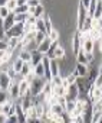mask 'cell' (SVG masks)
Listing matches in <instances>:
<instances>
[{"label":"cell","mask_w":102,"mask_h":123,"mask_svg":"<svg viewBox=\"0 0 102 123\" xmlns=\"http://www.w3.org/2000/svg\"><path fill=\"white\" fill-rule=\"evenodd\" d=\"M46 78H40V77H36L32 83H30V90H29V93H30V96L32 97H39V96H42V93H43V88H45V84H46Z\"/></svg>","instance_id":"obj_1"},{"label":"cell","mask_w":102,"mask_h":123,"mask_svg":"<svg viewBox=\"0 0 102 123\" xmlns=\"http://www.w3.org/2000/svg\"><path fill=\"white\" fill-rule=\"evenodd\" d=\"M25 35V23H16L6 32V38H22Z\"/></svg>","instance_id":"obj_2"},{"label":"cell","mask_w":102,"mask_h":123,"mask_svg":"<svg viewBox=\"0 0 102 123\" xmlns=\"http://www.w3.org/2000/svg\"><path fill=\"white\" fill-rule=\"evenodd\" d=\"M79 96H81V91H79V87L76 86V84H71L68 88H66V100H73V101H76L78 98H79Z\"/></svg>","instance_id":"obj_3"},{"label":"cell","mask_w":102,"mask_h":123,"mask_svg":"<svg viewBox=\"0 0 102 123\" xmlns=\"http://www.w3.org/2000/svg\"><path fill=\"white\" fill-rule=\"evenodd\" d=\"M12 84H13V78L9 75V73H0V87H2V90L7 91Z\"/></svg>","instance_id":"obj_4"},{"label":"cell","mask_w":102,"mask_h":123,"mask_svg":"<svg viewBox=\"0 0 102 123\" xmlns=\"http://www.w3.org/2000/svg\"><path fill=\"white\" fill-rule=\"evenodd\" d=\"M7 93H9V97H10L12 101H19V100L22 98V96H20V88H19V83H13V84L10 86V88L7 90Z\"/></svg>","instance_id":"obj_5"},{"label":"cell","mask_w":102,"mask_h":123,"mask_svg":"<svg viewBox=\"0 0 102 123\" xmlns=\"http://www.w3.org/2000/svg\"><path fill=\"white\" fill-rule=\"evenodd\" d=\"M75 73H76V75L78 77H88V73H89V65H86V64H75V70H73Z\"/></svg>","instance_id":"obj_6"},{"label":"cell","mask_w":102,"mask_h":123,"mask_svg":"<svg viewBox=\"0 0 102 123\" xmlns=\"http://www.w3.org/2000/svg\"><path fill=\"white\" fill-rule=\"evenodd\" d=\"M23 65H25V62L19 58V56H16V58H13V61L10 62V67H12V70L16 73V74H20L22 73V68H23Z\"/></svg>","instance_id":"obj_7"},{"label":"cell","mask_w":102,"mask_h":123,"mask_svg":"<svg viewBox=\"0 0 102 123\" xmlns=\"http://www.w3.org/2000/svg\"><path fill=\"white\" fill-rule=\"evenodd\" d=\"M86 54H92V52H95V48H96V42H93L91 38L89 39H86L83 43H82V46H81Z\"/></svg>","instance_id":"obj_8"},{"label":"cell","mask_w":102,"mask_h":123,"mask_svg":"<svg viewBox=\"0 0 102 123\" xmlns=\"http://www.w3.org/2000/svg\"><path fill=\"white\" fill-rule=\"evenodd\" d=\"M52 43H53V42H50V39H49V38H46L43 42H40V43H39V46H37V51H39L40 54L46 55V54L49 52L50 46H52Z\"/></svg>","instance_id":"obj_9"},{"label":"cell","mask_w":102,"mask_h":123,"mask_svg":"<svg viewBox=\"0 0 102 123\" xmlns=\"http://www.w3.org/2000/svg\"><path fill=\"white\" fill-rule=\"evenodd\" d=\"M3 23H5V29H6V32H7L9 29H12V28L16 25V15L12 12V13H10V15L3 20Z\"/></svg>","instance_id":"obj_10"},{"label":"cell","mask_w":102,"mask_h":123,"mask_svg":"<svg viewBox=\"0 0 102 123\" xmlns=\"http://www.w3.org/2000/svg\"><path fill=\"white\" fill-rule=\"evenodd\" d=\"M43 58H45V55H43V54H40L37 49H36V51H32V61H30V64L35 67V65H37V64H40V62H42Z\"/></svg>","instance_id":"obj_11"},{"label":"cell","mask_w":102,"mask_h":123,"mask_svg":"<svg viewBox=\"0 0 102 123\" xmlns=\"http://www.w3.org/2000/svg\"><path fill=\"white\" fill-rule=\"evenodd\" d=\"M50 73H52V77L61 75V67L58 59H50Z\"/></svg>","instance_id":"obj_12"},{"label":"cell","mask_w":102,"mask_h":123,"mask_svg":"<svg viewBox=\"0 0 102 123\" xmlns=\"http://www.w3.org/2000/svg\"><path fill=\"white\" fill-rule=\"evenodd\" d=\"M7 45L10 49H20V42H22V38H7Z\"/></svg>","instance_id":"obj_13"},{"label":"cell","mask_w":102,"mask_h":123,"mask_svg":"<svg viewBox=\"0 0 102 123\" xmlns=\"http://www.w3.org/2000/svg\"><path fill=\"white\" fill-rule=\"evenodd\" d=\"M47 38L50 39V42H61V31L53 28L52 31L47 33Z\"/></svg>","instance_id":"obj_14"},{"label":"cell","mask_w":102,"mask_h":123,"mask_svg":"<svg viewBox=\"0 0 102 123\" xmlns=\"http://www.w3.org/2000/svg\"><path fill=\"white\" fill-rule=\"evenodd\" d=\"M17 56L23 61V62H30V61H32V52H29L26 49H19Z\"/></svg>","instance_id":"obj_15"},{"label":"cell","mask_w":102,"mask_h":123,"mask_svg":"<svg viewBox=\"0 0 102 123\" xmlns=\"http://www.w3.org/2000/svg\"><path fill=\"white\" fill-rule=\"evenodd\" d=\"M50 111H52L55 116H62V114H65V113H66L65 107H63V106H61L59 103H58V104H53V106H50Z\"/></svg>","instance_id":"obj_16"},{"label":"cell","mask_w":102,"mask_h":123,"mask_svg":"<svg viewBox=\"0 0 102 123\" xmlns=\"http://www.w3.org/2000/svg\"><path fill=\"white\" fill-rule=\"evenodd\" d=\"M75 58H76V62H78V64H86V65H89V64H88V59H86V54H85V51H83L82 48L79 49V52L76 54Z\"/></svg>","instance_id":"obj_17"},{"label":"cell","mask_w":102,"mask_h":123,"mask_svg":"<svg viewBox=\"0 0 102 123\" xmlns=\"http://www.w3.org/2000/svg\"><path fill=\"white\" fill-rule=\"evenodd\" d=\"M46 15V7H45V5L42 3V5H39V6H36V9H35V18L36 19H42L43 16Z\"/></svg>","instance_id":"obj_18"},{"label":"cell","mask_w":102,"mask_h":123,"mask_svg":"<svg viewBox=\"0 0 102 123\" xmlns=\"http://www.w3.org/2000/svg\"><path fill=\"white\" fill-rule=\"evenodd\" d=\"M33 71H35L36 77L45 78V67H43V64H42V62H40V64H37V65H35V67H33Z\"/></svg>","instance_id":"obj_19"},{"label":"cell","mask_w":102,"mask_h":123,"mask_svg":"<svg viewBox=\"0 0 102 123\" xmlns=\"http://www.w3.org/2000/svg\"><path fill=\"white\" fill-rule=\"evenodd\" d=\"M33 71V65L30 64V62H25V65H23V68H22V75H23V78H26L30 73Z\"/></svg>","instance_id":"obj_20"},{"label":"cell","mask_w":102,"mask_h":123,"mask_svg":"<svg viewBox=\"0 0 102 123\" xmlns=\"http://www.w3.org/2000/svg\"><path fill=\"white\" fill-rule=\"evenodd\" d=\"M52 94H55V96H58V97H65V96H66V88H65L63 86L53 87V93H52Z\"/></svg>","instance_id":"obj_21"},{"label":"cell","mask_w":102,"mask_h":123,"mask_svg":"<svg viewBox=\"0 0 102 123\" xmlns=\"http://www.w3.org/2000/svg\"><path fill=\"white\" fill-rule=\"evenodd\" d=\"M75 107H76V101H73V100H66L65 110H66V113H68V114H69V113H72V111L75 110Z\"/></svg>","instance_id":"obj_22"},{"label":"cell","mask_w":102,"mask_h":123,"mask_svg":"<svg viewBox=\"0 0 102 123\" xmlns=\"http://www.w3.org/2000/svg\"><path fill=\"white\" fill-rule=\"evenodd\" d=\"M50 83H52V86H53V87L62 86V83H63V77H62V75H55V77H52Z\"/></svg>","instance_id":"obj_23"},{"label":"cell","mask_w":102,"mask_h":123,"mask_svg":"<svg viewBox=\"0 0 102 123\" xmlns=\"http://www.w3.org/2000/svg\"><path fill=\"white\" fill-rule=\"evenodd\" d=\"M15 15H22V13H29V6L27 5H23V6H17L13 12Z\"/></svg>","instance_id":"obj_24"},{"label":"cell","mask_w":102,"mask_h":123,"mask_svg":"<svg viewBox=\"0 0 102 123\" xmlns=\"http://www.w3.org/2000/svg\"><path fill=\"white\" fill-rule=\"evenodd\" d=\"M35 28H36L37 32H45V33H46V28H45V22H43V19H37ZM46 35H47V33H46Z\"/></svg>","instance_id":"obj_25"},{"label":"cell","mask_w":102,"mask_h":123,"mask_svg":"<svg viewBox=\"0 0 102 123\" xmlns=\"http://www.w3.org/2000/svg\"><path fill=\"white\" fill-rule=\"evenodd\" d=\"M98 111H102V98L92 103V113H98Z\"/></svg>","instance_id":"obj_26"},{"label":"cell","mask_w":102,"mask_h":123,"mask_svg":"<svg viewBox=\"0 0 102 123\" xmlns=\"http://www.w3.org/2000/svg\"><path fill=\"white\" fill-rule=\"evenodd\" d=\"M29 13H22V15H16V23H25L29 19Z\"/></svg>","instance_id":"obj_27"},{"label":"cell","mask_w":102,"mask_h":123,"mask_svg":"<svg viewBox=\"0 0 102 123\" xmlns=\"http://www.w3.org/2000/svg\"><path fill=\"white\" fill-rule=\"evenodd\" d=\"M9 100H10V97H9V93L7 91H5V90L0 91V104H3V103H6Z\"/></svg>","instance_id":"obj_28"},{"label":"cell","mask_w":102,"mask_h":123,"mask_svg":"<svg viewBox=\"0 0 102 123\" xmlns=\"http://www.w3.org/2000/svg\"><path fill=\"white\" fill-rule=\"evenodd\" d=\"M99 122H102V111L92 113V120H91V123H99Z\"/></svg>","instance_id":"obj_29"},{"label":"cell","mask_w":102,"mask_h":123,"mask_svg":"<svg viewBox=\"0 0 102 123\" xmlns=\"http://www.w3.org/2000/svg\"><path fill=\"white\" fill-rule=\"evenodd\" d=\"M10 13H12V12H10L6 6H2V7H0V18H2V19H6Z\"/></svg>","instance_id":"obj_30"},{"label":"cell","mask_w":102,"mask_h":123,"mask_svg":"<svg viewBox=\"0 0 102 123\" xmlns=\"http://www.w3.org/2000/svg\"><path fill=\"white\" fill-rule=\"evenodd\" d=\"M46 38H47V35H46L45 32H36V38H35V41H36L37 43H40V42H43Z\"/></svg>","instance_id":"obj_31"},{"label":"cell","mask_w":102,"mask_h":123,"mask_svg":"<svg viewBox=\"0 0 102 123\" xmlns=\"http://www.w3.org/2000/svg\"><path fill=\"white\" fill-rule=\"evenodd\" d=\"M6 7H7L10 12H15V9L17 7V0H9L7 5H6Z\"/></svg>","instance_id":"obj_32"},{"label":"cell","mask_w":102,"mask_h":123,"mask_svg":"<svg viewBox=\"0 0 102 123\" xmlns=\"http://www.w3.org/2000/svg\"><path fill=\"white\" fill-rule=\"evenodd\" d=\"M3 123H19V119H17L16 114H12V116L5 117V122Z\"/></svg>","instance_id":"obj_33"},{"label":"cell","mask_w":102,"mask_h":123,"mask_svg":"<svg viewBox=\"0 0 102 123\" xmlns=\"http://www.w3.org/2000/svg\"><path fill=\"white\" fill-rule=\"evenodd\" d=\"M92 84H93L95 87H98V88H101V87H102V74H101V73L98 74V77L93 80V83H92Z\"/></svg>","instance_id":"obj_34"},{"label":"cell","mask_w":102,"mask_h":123,"mask_svg":"<svg viewBox=\"0 0 102 123\" xmlns=\"http://www.w3.org/2000/svg\"><path fill=\"white\" fill-rule=\"evenodd\" d=\"M39 5H42V0H27V6L30 7H36Z\"/></svg>","instance_id":"obj_35"},{"label":"cell","mask_w":102,"mask_h":123,"mask_svg":"<svg viewBox=\"0 0 102 123\" xmlns=\"http://www.w3.org/2000/svg\"><path fill=\"white\" fill-rule=\"evenodd\" d=\"M6 49H9L7 42H6V41H3V39H0V51H6Z\"/></svg>","instance_id":"obj_36"},{"label":"cell","mask_w":102,"mask_h":123,"mask_svg":"<svg viewBox=\"0 0 102 123\" xmlns=\"http://www.w3.org/2000/svg\"><path fill=\"white\" fill-rule=\"evenodd\" d=\"M43 120L39 117H33V119H27V123H42Z\"/></svg>","instance_id":"obj_37"},{"label":"cell","mask_w":102,"mask_h":123,"mask_svg":"<svg viewBox=\"0 0 102 123\" xmlns=\"http://www.w3.org/2000/svg\"><path fill=\"white\" fill-rule=\"evenodd\" d=\"M79 3H81V5H83V6L88 9V7H89V5H91V0H79Z\"/></svg>","instance_id":"obj_38"},{"label":"cell","mask_w":102,"mask_h":123,"mask_svg":"<svg viewBox=\"0 0 102 123\" xmlns=\"http://www.w3.org/2000/svg\"><path fill=\"white\" fill-rule=\"evenodd\" d=\"M23 5H27V0H17V6H23Z\"/></svg>","instance_id":"obj_39"},{"label":"cell","mask_w":102,"mask_h":123,"mask_svg":"<svg viewBox=\"0 0 102 123\" xmlns=\"http://www.w3.org/2000/svg\"><path fill=\"white\" fill-rule=\"evenodd\" d=\"M7 2H9V0H0V7H2V6H6Z\"/></svg>","instance_id":"obj_40"},{"label":"cell","mask_w":102,"mask_h":123,"mask_svg":"<svg viewBox=\"0 0 102 123\" xmlns=\"http://www.w3.org/2000/svg\"><path fill=\"white\" fill-rule=\"evenodd\" d=\"M99 73H101V74H102V62H101V64H99Z\"/></svg>","instance_id":"obj_41"},{"label":"cell","mask_w":102,"mask_h":123,"mask_svg":"<svg viewBox=\"0 0 102 123\" xmlns=\"http://www.w3.org/2000/svg\"><path fill=\"white\" fill-rule=\"evenodd\" d=\"M5 122V117H2V116H0V123H3Z\"/></svg>","instance_id":"obj_42"},{"label":"cell","mask_w":102,"mask_h":123,"mask_svg":"<svg viewBox=\"0 0 102 123\" xmlns=\"http://www.w3.org/2000/svg\"><path fill=\"white\" fill-rule=\"evenodd\" d=\"M42 123H52V122H47V120H43Z\"/></svg>","instance_id":"obj_43"},{"label":"cell","mask_w":102,"mask_h":123,"mask_svg":"<svg viewBox=\"0 0 102 123\" xmlns=\"http://www.w3.org/2000/svg\"><path fill=\"white\" fill-rule=\"evenodd\" d=\"M99 3H101V6H102V0H99Z\"/></svg>","instance_id":"obj_44"},{"label":"cell","mask_w":102,"mask_h":123,"mask_svg":"<svg viewBox=\"0 0 102 123\" xmlns=\"http://www.w3.org/2000/svg\"><path fill=\"white\" fill-rule=\"evenodd\" d=\"M0 91H2V87H0Z\"/></svg>","instance_id":"obj_45"},{"label":"cell","mask_w":102,"mask_h":123,"mask_svg":"<svg viewBox=\"0 0 102 123\" xmlns=\"http://www.w3.org/2000/svg\"><path fill=\"white\" fill-rule=\"evenodd\" d=\"M101 90H102V87H101Z\"/></svg>","instance_id":"obj_46"},{"label":"cell","mask_w":102,"mask_h":123,"mask_svg":"<svg viewBox=\"0 0 102 123\" xmlns=\"http://www.w3.org/2000/svg\"><path fill=\"white\" fill-rule=\"evenodd\" d=\"M99 123H102V122H99Z\"/></svg>","instance_id":"obj_47"},{"label":"cell","mask_w":102,"mask_h":123,"mask_svg":"<svg viewBox=\"0 0 102 123\" xmlns=\"http://www.w3.org/2000/svg\"><path fill=\"white\" fill-rule=\"evenodd\" d=\"M101 42H102V41H101Z\"/></svg>","instance_id":"obj_48"}]
</instances>
